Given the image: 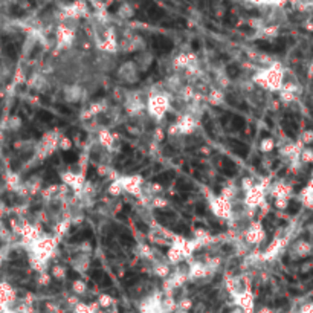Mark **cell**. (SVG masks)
Instances as JSON below:
<instances>
[{"instance_id":"obj_1","label":"cell","mask_w":313,"mask_h":313,"mask_svg":"<svg viewBox=\"0 0 313 313\" xmlns=\"http://www.w3.org/2000/svg\"><path fill=\"white\" fill-rule=\"evenodd\" d=\"M311 252H313V245L307 240H298L292 246V254L293 257H298V258H305Z\"/></svg>"},{"instance_id":"obj_2","label":"cell","mask_w":313,"mask_h":313,"mask_svg":"<svg viewBox=\"0 0 313 313\" xmlns=\"http://www.w3.org/2000/svg\"><path fill=\"white\" fill-rule=\"evenodd\" d=\"M246 2L258 7H281L286 0H246Z\"/></svg>"},{"instance_id":"obj_3","label":"cell","mask_w":313,"mask_h":313,"mask_svg":"<svg viewBox=\"0 0 313 313\" xmlns=\"http://www.w3.org/2000/svg\"><path fill=\"white\" fill-rule=\"evenodd\" d=\"M299 162L301 164H311L313 162V148L304 147L299 153Z\"/></svg>"},{"instance_id":"obj_4","label":"cell","mask_w":313,"mask_h":313,"mask_svg":"<svg viewBox=\"0 0 313 313\" xmlns=\"http://www.w3.org/2000/svg\"><path fill=\"white\" fill-rule=\"evenodd\" d=\"M299 144L304 147L307 145H311L313 144V130H305L301 133V137H299Z\"/></svg>"},{"instance_id":"obj_5","label":"cell","mask_w":313,"mask_h":313,"mask_svg":"<svg viewBox=\"0 0 313 313\" xmlns=\"http://www.w3.org/2000/svg\"><path fill=\"white\" fill-rule=\"evenodd\" d=\"M273 147H275V142H273L272 137L263 139V142H261V150L263 151H270V150H273Z\"/></svg>"},{"instance_id":"obj_6","label":"cell","mask_w":313,"mask_h":313,"mask_svg":"<svg viewBox=\"0 0 313 313\" xmlns=\"http://www.w3.org/2000/svg\"><path fill=\"white\" fill-rule=\"evenodd\" d=\"M299 313H313V302H305L299 307Z\"/></svg>"},{"instance_id":"obj_7","label":"cell","mask_w":313,"mask_h":313,"mask_svg":"<svg viewBox=\"0 0 313 313\" xmlns=\"http://www.w3.org/2000/svg\"><path fill=\"white\" fill-rule=\"evenodd\" d=\"M257 313H275V311H273L272 308H267V307H263V308H260V310H258Z\"/></svg>"},{"instance_id":"obj_8","label":"cell","mask_w":313,"mask_h":313,"mask_svg":"<svg viewBox=\"0 0 313 313\" xmlns=\"http://www.w3.org/2000/svg\"><path fill=\"white\" fill-rule=\"evenodd\" d=\"M229 313H243V311H241V308H240V307H237V308H234V310H231Z\"/></svg>"},{"instance_id":"obj_9","label":"cell","mask_w":313,"mask_h":313,"mask_svg":"<svg viewBox=\"0 0 313 313\" xmlns=\"http://www.w3.org/2000/svg\"><path fill=\"white\" fill-rule=\"evenodd\" d=\"M175 313H188V311H187V310H179V308H176Z\"/></svg>"},{"instance_id":"obj_10","label":"cell","mask_w":313,"mask_h":313,"mask_svg":"<svg viewBox=\"0 0 313 313\" xmlns=\"http://www.w3.org/2000/svg\"><path fill=\"white\" fill-rule=\"evenodd\" d=\"M2 313H17V311H13V310H10V308H7L5 311H2Z\"/></svg>"}]
</instances>
